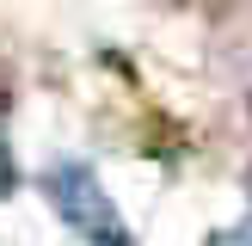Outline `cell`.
<instances>
[{
    "label": "cell",
    "mask_w": 252,
    "mask_h": 246,
    "mask_svg": "<svg viewBox=\"0 0 252 246\" xmlns=\"http://www.w3.org/2000/svg\"><path fill=\"white\" fill-rule=\"evenodd\" d=\"M43 191H49V203H56V215L68 221L86 246H135V234L123 228V209L111 203V191L98 184L93 166L62 160V166L43 172Z\"/></svg>",
    "instance_id": "6da1fadb"
},
{
    "label": "cell",
    "mask_w": 252,
    "mask_h": 246,
    "mask_svg": "<svg viewBox=\"0 0 252 246\" xmlns=\"http://www.w3.org/2000/svg\"><path fill=\"white\" fill-rule=\"evenodd\" d=\"M209 246H252V215L240 221V228H221V234H209Z\"/></svg>",
    "instance_id": "7a4b0ae2"
},
{
    "label": "cell",
    "mask_w": 252,
    "mask_h": 246,
    "mask_svg": "<svg viewBox=\"0 0 252 246\" xmlns=\"http://www.w3.org/2000/svg\"><path fill=\"white\" fill-rule=\"evenodd\" d=\"M12 191V148H6V111H0V197Z\"/></svg>",
    "instance_id": "3957f363"
}]
</instances>
